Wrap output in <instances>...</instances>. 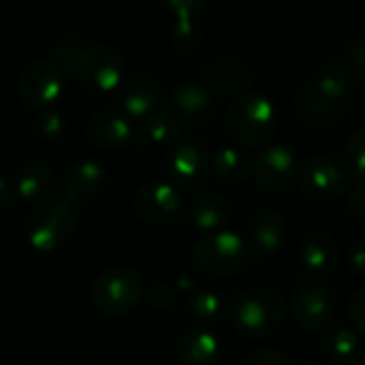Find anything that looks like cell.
Segmentation results:
<instances>
[{"label": "cell", "instance_id": "cell-1", "mask_svg": "<svg viewBox=\"0 0 365 365\" xmlns=\"http://www.w3.org/2000/svg\"><path fill=\"white\" fill-rule=\"evenodd\" d=\"M351 90L349 68L342 64H325L299 86L297 109L310 122H331L344 111Z\"/></svg>", "mask_w": 365, "mask_h": 365}, {"label": "cell", "instance_id": "cell-2", "mask_svg": "<svg viewBox=\"0 0 365 365\" xmlns=\"http://www.w3.org/2000/svg\"><path fill=\"white\" fill-rule=\"evenodd\" d=\"M229 137L242 148L265 145L278 126V113L269 98L259 94L237 96L225 118Z\"/></svg>", "mask_w": 365, "mask_h": 365}, {"label": "cell", "instance_id": "cell-3", "mask_svg": "<svg viewBox=\"0 0 365 365\" xmlns=\"http://www.w3.org/2000/svg\"><path fill=\"white\" fill-rule=\"evenodd\" d=\"M233 327L248 338H265L284 323V297L276 289L259 287L242 293L231 306Z\"/></svg>", "mask_w": 365, "mask_h": 365}, {"label": "cell", "instance_id": "cell-4", "mask_svg": "<svg viewBox=\"0 0 365 365\" xmlns=\"http://www.w3.org/2000/svg\"><path fill=\"white\" fill-rule=\"evenodd\" d=\"M192 259L195 265L207 276L227 278L240 274L252 257L242 235L220 229L216 233H207L197 242Z\"/></svg>", "mask_w": 365, "mask_h": 365}, {"label": "cell", "instance_id": "cell-5", "mask_svg": "<svg viewBox=\"0 0 365 365\" xmlns=\"http://www.w3.org/2000/svg\"><path fill=\"white\" fill-rule=\"evenodd\" d=\"M58 56L83 83L96 90H113L122 81V58L111 47H77L66 43L58 49Z\"/></svg>", "mask_w": 365, "mask_h": 365}, {"label": "cell", "instance_id": "cell-6", "mask_svg": "<svg viewBox=\"0 0 365 365\" xmlns=\"http://www.w3.org/2000/svg\"><path fill=\"white\" fill-rule=\"evenodd\" d=\"M143 297L141 278L124 267L103 272L90 289L94 308L107 317H122L133 312Z\"/></svg>", "mask_w": 365, "mask_h": 365}, {"label": "cell", "instance_id": "cell-7", "mask_svg": "<svg viewBox=\"0 0 365 365\" xmlns=\"http://www.w3.org/2000/svg\"><path fill=\"white\" fill-rule=\"evenodd\" d=\"M75 231V214L66 201H49L26 218V237L34 250L51 252L64 246Z\"/></svg>", "mask_w": 365, "mask_h": 365}, {"label": "cell", "instance_id": "cell-8", "mask_svg": "<svg viewBox=\"0 0 365 365\" xmlns=\"http://www.w3.org/2000/svg\"><path fill=\"white\" fill-rule=\"evenodd\" d=\"M336 312V295L323 280H304L293 297V319L306 331H319L329 325Z\"/></svg>", "mask_w": 365, "mask_h": 365}, {"label": "cell", "instance_id": "cell-9", "mask_svg": "<svg viewBox=\"0 0 365 365\" xmlns=\"http://www.w3.org/2000/svg\"><path fill=\"white\" fill-rule=\"evenodd\" d=\"M297 182L310 199L334 201L346 190L349 175L338 160L329 156H312L299 167Z\"/></svg>", "mask_w": 365, "mask_h": 365}, {"label": "cell", "instance_id": "cell-10", "mask_svg": "<svg viewBox=\"0 0 365 365\" xmlns=\"http://www.w3.org/2000/svg\"><path fill=\"white\" fill-rule=\"evenodd\" d=\"M299 173V163L293 150L287 145H272L265 152L259 154L252 167L255 182L261 190L282 195L287 192L295 182Z\"/></svg>", "mask_w": 365, "mask_h": 365}, {"label": "cell", "instance_id": "cell-11", "mask_svg": "<svg viewBox=\"0 0 365 365\" xmlns=\"http://www.w3.org/2000/svg\"><path fill=\"white\" fill-rule=\"evenodd\" d=\"M167 167L175 184L192 188L201 184L212 169L210 150L201 141H182L171 150Z\"/></svg>", "mask_w": 365, "mask_h": 365}, {"label": "cell", "instance_id": "cell-12", "mask_svg": "<svg viewBox=\"0 0 365 365\" xmlns=\"http://www.w3.org/2000/svg\"><path fill=\"white\" fill-rule=\"evenodd\" d=\"M19 88L32 107H47L56 103L64 90L58 71L47 60H34L24 66L19 75Z\"/></svg>", "mask_w": 365, "mask_h": 365}, {"label": "cell", "instance_id": "cell-13", "mask_svg": "<svg viewBox=\"0 0 365 365\" xmlns=\"http://www.w3.org/2000/svg\"><path fill=\"white\" fill-rule=\"evenodd\" d=\"M182 207V199L180 192L175 190V186L167 184V182H152L145 184L135 199V210L137 216L150 225H165L171 218L178 216Z\"/></svg>", "mask_w": 365, "mask_h": 365}, {"label": "cell", "instance_id": "cell-14", "mask_svg": "<svg viewBox=\"0 0 365 365\" xmlns=\"http://www.w3.org/2000/svg\"><path fill=\"white\" fill-rule=\"evenodd\" d=\"M248 250L252 259L276 255L284 244V220L276 210L263 207L248 222Z\"/></svg>", "mask_w": 365, "mask_h": 365}, {"label": "cell", "instance_id": "cell-15", "mask_svg": "<svg viewBox=\"0 0 365 365\" xmlns=\"http://www.w3.org/2000/svg\"><path fill=\"white\" fill-rule=\"evenodd\" d=\"M105 186V169L94 160L75 163L64 175V195L73 203H90Z\"/></svg>", "mask_w": 365, "mask_h": 365}, {"label": "cell", "instance_id": "cell-16", "mask_svg": "<svg viewBox=\"0 0 365 365\" xmlns=\"http://www.w3.org/2000/svg\"><path fill=\"white\" fill-rule=\"evenodd\" d=\"M302 267L312 278H325L329 276L338 265V244L336 240L325 231H314L306 237L302 252H299Z\"/></svg>", "mask_w": 365, "mask_h": 365}, {"label": "cell", "instance_id": "cell-17", "mask_svg": "<svg viewBox=\"0 0 365 365\" xmlns=\"http://www.w3.org/2000/svg\"><path fill=\"white\" fill-rule=\"evenodd\" d=\"M88 139L105 150H115L126 145L133 139V126L122 113L101 111L88 122Z\"/></svg>", "mask_w": 365, "mask_h": 365}, {"label": "cell", "instance_id": "cell-18", "mask_svg": "<svg viewBox=\"0 0 365 365\" xmlns=\"http://www.w3.org/2000/svg\"><path fill=\"white\" fill-rule=\"evenodd\" d=\"M250 77H252L250 64L235 53H222V56L214 58L203 71L205 86L222 90V92L246 86L250 81Z\"/></svg>", "mask_w": 365, "mask_h": 365}, {"label": "cell", "instance_id": "cell-19", "mask_svg": "<svg viewBox=\"0 0 365 365\" xmlns=\"http://www.w3.org/2000/svg\"><path fill=\"white\" fill-rule=\"evenodd\" d=\"M216 107L214 92L205 83H182L173 94V111L186 122H201L212 115Z\"/></svg>", "mask_w": 365, "mask_h": 365}, {"label": "cell", "instance_id": "cell-20", "mask_svg": "<svg viewBox=\"0 0 365 365\" xmlns=\"http://www.w3.org/2000/svg\"><path fill=\"white\" fill-rule=\"evenodd\" d=\"M178 355L184 365H214L220 357V342L207 329H186L178 340Z\"/></svg>", "mask_w": 365, "mask_h": 365}, {"label": "cell", "instance_id": "cell-21", "mask_svg": "<svg viewBox=\"0 0 365 365\" xmlns=\"http://www.w3.org/2000/svg\"><path fill=\"white\" fill-rule=\"evenodd\" d=\"M231 216L229 203L216 192H201L195 197L190 207L192 225L203 233H216L227 227Z\"/></svg>", "mask_w": 365, "mask_h": 365}, {"label": "cell", "instance_id": "cell-22", "mask_svg": "<svg viewBox=\"0 0 365 365\" xmlns=\"http://www.w3.org/2000/svg\"><path fill=\"white\" fill-rule=\"evenodd\" d=\"M321 349L323 355L336 365H353L359 361L361 353V340L357 331L349 327H334L323 334L321 338Z\"/></svg>", "mask_w": 365, "mask_h": 365}, {"label": "cell", "instance_id": "cell-23", "mask_svg": "<svg viewBox=\"0 0 365 365\" xmlns=\"http://www.w3.org/2000/svg\"><path fill=\"white\" fill-rule=\"evenodd\" d=\"M53 171L43 163H28L15 178V192L24 201H41L53 190Z\"/></svg>", "mask_w": 365, "mask_h": 365}, {"label": "cell", "instance_id": "cell-24", "mask_svg": "<svg viewBox=\"0 0 365 365\" xmlns=\"http://www.w3.org/2000/svg\"><path fill=\"white\" fill-rule=\"evenodd\" d=\"M212 173L222 186H237L250 173V158L240 148H225L212 158Z\"/></svg>", "mask_w": 365, "mask_h": 365}, {"label": "cell", "instance_id": "cell-25", "mask_svg": "<svg viewBox=\"0 0 365 365\" xmlns=\"http://www.w3.org/2000/svg\"><path fill=\"white\" fill-rule=\"evenodd\" d=\"M184 128V120L173 109L152 111L141 128V141L148 145H163L180 137Z\"/></svg>", "mask_w": 365, "mask_h": 365}, {"label": "cell", "instance_id": "cell-26", "mask_svg": "<svg viewBox=\"0 0 365 365\" xmlns=\"http://www.w3.org/2000/svg\"><path fill=\"white\" fill-rule=\"evenodd\" d=\"M156 90L145 81H135L124 94H122V111L126 118H148L156 107Z\"/></svg>", "mask_w": 365, "mask_h": 365}, {"label": "cell", "instance_id": "cell-27", "mask_svg": "<svg viewBox=\"0 0 365 365\" xmlns=\"http://www.w3.org/2000/svg\"><path fill=\"white\" fill-rule=\"evenodd\" d=\"M190 310L201 321H216L225 310V299L216 291H201L192 295Z\"/></svg>", "mask_w": 365, "mask_h": 365}, {"label": "cell", "instance_id": "cell-28", "mask_svg": "<svg viewBox=\"0 0 365 365\" xmlns=\"http://www.w3.org/2000/svg\"><path fill=\"white\" fill-rule=\"evenodd\" d=\"M344 158L351 169V173L365 184V128L357 130L344 148Z\"/></svg>", "mask_w": 365, "mask_h": 365}, {"label": "cell", "instance_id": "cell-29", "mask_svg": "<svg viewBox=\"0 0 365 365\" xmlns=\"http://www.w3.org/2000/svg\"><path fill=\"white\" fill-rule=\"evenodd\" d=\"M242 365H291L289 357L282 355L280 351H274V349H259V351H252Z\"/></svg>", "mask_w": 365, "mask_h": 365}, {"label": "cell", "instance_id": "cell-30", "mask_svg": "<svg viewBox=\"0 0 365 365\" xmlns=\"http://www.w3.org/2000/svg\"><path fill=\"white\" fill-rule=\"evenodd\" d=\"M346 212L355 220H364L365 218V184H361V182L349 195V199H346Z\"/></svg>", "mask_w": 365, "mask_h": 365}, {"label": "cell", "instance_id": "cell-31", "mask_svg": "<svg viewBox=\"0 0 365 365\" xmlns=\"http://www.w3.org/2000/svg\"><path fill=\"white\" fill-rule=\"evenodd\" d=\"M349 314H351V321H353L355 329L365 334V289L357 291V293L351 297Z\"/></svg>", "mask_w": 365, "mask_h": 365}, {"label": "cell", "instance_id": "cell-32", "mask_svg": "<svg viewBox=\"0 0 365 365\" xmlns=\"http://www.w3.org/2000/svg\"><path fill=\"white\" fill-rule=\"evenodd\" d=\"M36 128H38V133H41L43 137H47V139H56V137H60V135H62L64 124H62V120H60V115H58V113H45V115H41V120H38Z\"/></svg>", "mask_w": 365, "mask_h": 365}, {"label": "cell", "instance_id": "cell-33", "mask_svg": "<svg viewBox=\"0 0 365 365\" xmlns=\"http://www.w3.org/2000/svg\"><path fill=\"white\" fill-rule=\"evenodd\" d=\"M349 265L355 274L365 276V235L357 237L349 250Z\"/></svg>", "mask_w": 365, "mask_h": 365}, {"label": "cell", "instance_id": "cell-34", "mask_svg": "<svg viewBox=\"0 0 365 365\" xmlns=\"http://www.w3.org/2000/svg\"><path fill=\"white\" fill-rule=\"evenodd\" d=\"M165 4H167L175 15H180L182 19H186V17H190L199 6H203L205 0H165Z\"/></svg>", "mask_w": 365, "mask_h": 365}, {"label": "cell", "instance_id": "cell-35", "mask_svg": "<svg viewBox=\"0 0 365 365\" xmlns=\"http://www.w3.org/2000/svg\"><path fill=\"white\" fill-rule=\"evenodd\" d=\"M351 62L355 66V71H359V75L365 79V41H359L351 47Z\"/></svg>", "mask_w": 365, "mask_h": 365}, {"label": "cell", "instance_id": "cell-36", "mask_svg": "<svg viewBox=\"0 0 365 365\" xmlns=\"http://www.w3.org/2000/svg\"><path fill=\"white\" fill-rule=\"evenodd\" d=\"M6 201H9V188H6V184H4L2 175H0V212L4 210Z\"/></svg>", "mask_w": 365, "mask_h": 365}, {"label": "cell", "instance_id": "cell-37", "mask_svg": "<svg viewBox=\"0 0 365 365\" xmlns=\"http://www.w3.org/2000/svg\"><path fill=\"white\" fill-rule=\"evenodd\" d=\"M291 365H319V364H314V361H308V359H306V361H297V364H291Z\"/></svg>", "mask_w": 365, "mask_h": 365}, {"label": "cell", "instance_id": "cell-38", "mask_svg": "<svg viewBox=\"0 0 365 365\" xmlns=\"http://www.w3.org/2000/svg\"><path fill=\"white\" fill-rule=\"evenodd\" d=\"M353 365H365V361H355V364Z\"/></svg>", "mask_w": 365, "mask_h": 365}]
</instances>
